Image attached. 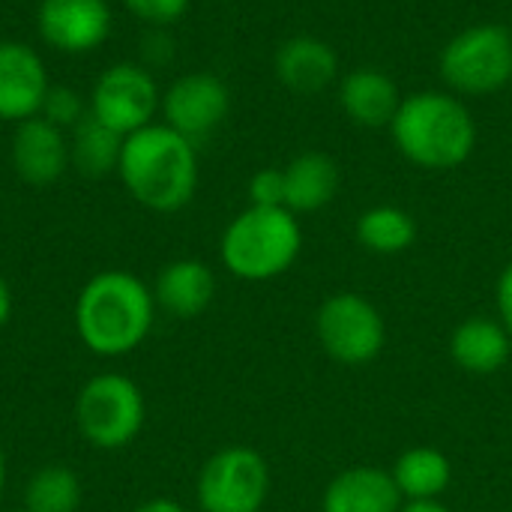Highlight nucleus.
<instances>
[{"instance_id":"nucleus-1","label":"nucleus","mask_w":512,"mask_h":512,"mask_svg":"<svg viewBox=\"0 0 512 512\" xmlns=\"http://www.w3.org/2000/svg\"><path fill=\"white\" fill-rule=\"evenodd\" d=\"M153 288L129 270H102L84 282L75 300V330L96 357H126L153 330Z\"/></svg>"},{"instance_id":"nucleus-2","label":"nucleus","mask_w":512,"mask_h":512,"mask_svg":"<svg viewBox=\"0 0 512 512\" xmlns=\"http://www.w3.org/2000/svg\"><path fill=\"white\" fill-rule=\"evenodd\" d=\"M117 174L144 210L177 213L198 189V144L165 123H150L123 138Z\"/></svg>"},{"instance_id":"nucleus-3","label":"nucleus","mask_w":512,"mask_h":512,"mask_svg":"<svg viewBox=\"0 0 512 512\" xmlns=\"http://www.w3.org/2000/svg\"><path fill=\"white\" fill-rule=\"evenodd\" d=\"M390 135L396 150L423 171H453L477 147V123L456 93L420 90L402 99Z\"/></svg>"},{"instance_id":"nucleus-4","label":"nucleus","mask_w":512,"mask_h":512,"mask_svg":"<svg viewBox=\"0 0 512 512\" xmlns=\"http://www.w3.org/2000/svg\"><path fill=\"white\" fill-rule=\"evenodd\" d=\"M303 249V228L285 207H246L219 240V258L234 279L270 282L288 273Z\"/></svg>"},{"instance_id":"nucleus-5","label":"nucleus","mask_w":512,"mask_h":512,"mask_svg":"<svg viewBox=\"0 0 512 512\" xmlns=\"http://www.w3.org/2000/svg\"><path fill=\"white\" fill-rule=\"evenodd\" d=\"M444 84L462 96H492L512 81V30L504 24H474L459 30L441 51Z\"/></svg>"},{"instance_id":"nucleus-6","label":"nucleus","mask_w":512,"mask_h":512,"mask_svg":"<svg viewBox=\"0 0 512 512\" xmlns=\"http://www.w3.org/2000/svg\"><path fill=\"white\" fill-rule=\"evenodd\" d=\"M147 420L141 387L117 372L93 375L75 399V423L81 438L96 450L129 447Z\"/></svg>"},{"instance_id":"nucleus-7","label":"nucleus","mask_w":512,"mask_h":512,"mask_svg":"<svg viewBox=\"0 0 512 512\" xmlns=\"http://www.w3.org/2000/svg\"><path fill=\"white\" fill-rule=\"evenodd\" d=\"M315 336L330 360L342 366H366L384 351L387 324L369 297L357 291H339L318 306Z\"/></svg>"},{"instance_id":"nucleus-8","label":"nucleus","mask_w":512,"mask_h":512,"mask_svg":"<svg viewBox=\"0 0 512 512\" xmlns=\"http://www.w3.org/2000/svg\"><path fill=\"white\" fill-rule=\"evenodd\" d=\"M273 474L252 447H225L213 453L195 486L201 512H261L270 498Z\"/></svg>"},{"instance_id":"nucleus-9","label":"nucleus","mask_w":512,"mask_h":512,"mask_svg":"<svg viewBox=\"0 0 512 512\" xmlns=\"http://www.w3.org/2000/svg\"><path fill=\"white\" fill-rule=\"evenodd\" d=\"M90 117L114 129L117 135H132L150 123L159 114L162 90L153 78V72L135 60H123L108 66L90 87Z\"/></svg>"},{"instance_id":"nucleus-10","label":"nucleus","mask_w":512,"mask_h":512,"mask_svg":"<svg viewBox=\"0 0 512 512\" xmlns=\"http://www.w3.org/2000/svg\"><path fill=\"white\" fill-rule=\"evenodd\" d=\"M231 111L228 84L213 72H189L168 84L162 93V123L189 138L192 144L210 138Z\"/></svg>"},{"instance_id":"nucleus-11","label":"nucleus","mask_w":512,"mask_h":512,"mask_svg":"<svg viewBox=\"0 0 512 512\" xmlns=\"http://www.w3.org/2000/svg\"><path fill=\"white\" fill-rule=\"evenodd\" d=\"M114 12L108 0H39L36 33L60 54H90L111 36Z\"/></svg>"},{"instance_id":"nucleus-12","label":"nucleus","mask_w":512,"mask_h":512,"mask_svg":"<svg viewBox=\"0 0 512 512\" xmlns=\"http://www.w3.org/2000/svg\"><path fill=\"white\" fill-rule=\"evenodd\" d=\"M51 90L42 54L33 45L3 39L0 42V120L24 123L39 117L45 93Z\"/></svg>"},{"instance_id":"nucleus-13","label":"nucleus","mask_w":512,"mask_h":512,"mask_svg":"<svg viewBox=\"0 0 512 512\" xmlns=\"http://www.w3.org/2000/svg\"><path fill=\"white\" fill-rule=\"evenodd\" d=\"M9 159H12L15 174L27 186H51L72 165L69 135L63 129L51 126L45 117H30L15 126L12 144H9Z\"/></svg>"},{"instance_id":"nucleus-14","label":"nucleus","mask_w":512,"mask_h":512,"mask_svg":"<svg viewBox=\"0 0 512 512\" xmlns=\"http://www.w3.org/2000/svg\"><path fill=\"white\" fill-rule=\"evenodd\" d=\"M273 72L285 90L297 96H318L339 81V57L327 39L300 33L276 48Z\"/></svg>"},{"instance_id":"nucleus-15","label":"nucleus","mask_w":512,"mask_h":512,"mask_svg":"<svg viewBox=\"0 0 512 512\" xmlns=\"http://www.w3.org/2000/svg\"><path fill=\"white\" fill-rule=\"evenodd\" d=\"M339 105L345 117L363 129H390L402 105V93L393 75H387L384 69L357 66L339 78Z\"/></svg>"},{"instance_id":"nucleus-16","label":"nucleus","mask_w":512,"mask_h":512,"mask_svg":"<svg viewBox=\"0 0 512 512\" xmlns=\"http://www.w3.org/2000/svg\"><path fill=\"white\" fill-rule=\"evenodd\" d=\"M402 504L390 471L375 465L339 471L321 495V512H399Z\"/></svg>"},{"instance_id":"nucleus-17","label":"nucleus","mask_w":512,"mask_h":512,"mask_svg":"<svg viewBox=\"0 0 512 512\" xmlns=\"http://www.w3.org/2000/svg\"><path fill=\"white\" fill-rule=\"evenodd\" d=\"M450 357L465 375H498L512 357L510 330L489 315L465 318L450 336Z\"/></svg>"},{"instance_id":"nucleus-18","label":"nucleus","mask_w":512,"mask_h":512,"mask_svg":"<svg viewBox=\"0 0 512 512\" xmlns=\"http://www.w3.org/2000/svg\"><path fill=\"white\" fill-rule=\"evenodd\" d=\"M216 297V276L198 258H177L156 273L153 300L174 318H198Z\"/></svg>"},{"instance_id":"nucleus-19","label":"nucleus","mask_w":512,"mask_h":512,"mask_svg":"<svg viewBox=\"0 0 512 512\" xmlns=\"http://www.w3.org/2000/svg\"><path fill=\"white\" fill-rule=\"evenodd\" d=\"M282 171H285V207L294 216L318 213L330 207L333 198L339 195V183H342L339 165L333 156L321 150H306L294 156Z\"/></svg>"},{"instance_id":"nucleus-20","label":"nucleus","mask_w":512,"mask_h":512,"mask_svg":"<svg viewBox=\"0 0 512 512\" xmlns=\"http://www.w3.org/2000/svg\"><path fill=\"white\" fill-rule=\"evenodd\" d=\"M402 501H441L453 483V462L438 447H408L390 468Z\"/></svg>"},{"instance_id":"nucleus-21","label":"nucleus","mask_w":512,"mask_h":512,"mask_svg":"<svg viewBox=\"0 0 512 512\" xmlns=\"http://www.w3.org/2000/svg\"><path fill=\"white\" fill-rule=\"evenodd\" d=\"M357 243L372 255H402L417 240V222L396 204H375L357 219Z\"/></svg>"},{"instance_id":"nucleus-22","label":"nucleus","mask_w":512,"mask_h":512,"mask_svg":"<svg viewBox=\"0 0 512 512\" xmlns=\"http://www.w3.org/2000/svg\"><path fill=\"white\" fill-rule=\"evenodd\" d=\"M120 150H123V135H117L96 117L81 120L69 132V159L72 168L84 177H108L111 171H117Z\"/></svg>"},{"instance_id":"nucleus-23","label":"nucleus","mask_w":512,"mask_h":512,"mask_svg":"<svg viewBox=\"0 0 512 512\" xmlns=\"http://www.w3.org/2000/svg\"><path fill=\"white\" fill-rule=\"evenodd\" d=\"M78 507H81V480L66 465H45L24 486L27 512H78Z\"/></svg>"},{"instance_id":"nucleus-24","label":"nucleus","mask_w":512,"mask_h":512,"mask_svg":"<svg viewBox=\"0 0 512 512\" xmlns=\"http://www.w3.org/2000/svg\"><path fill=\"white\" fill-rule=\"evenodd\" d=\"M39 117H45L51 126H57L63 132H72L81 120L90 117V102L75 87L51 84V90L45 93V102H42Z\"/></svg>"},{"instance_id":"nucleus-25","label":"nucleus","mask_w":512,"mask_h":512,"mask_svg":"<svg viewBox=\"0 0 512 512\" xmlns=\"http://www.w3.org/2000/svg\"><path fill=\"white\" fill-rule=\"evenodd\" d=\"M120 3L144 27H171L186 15L192 0H120Z\"/></svg>"},{"instance_id":"nucleus-26","label":"nucleus","mask_w":512,"mask_h":512,"mask_svg":"<svg viewBox=\"0 0 512 512\" xmlns=\"http://www.w3.org/2000/svg\"><path fill=\"white\" fill-rule=\"evenodd\" d=\"M249 207H285V171L282 168H261L252 174Z\"/></svg>"},{"instance_id":"nucleus-27","label":"nucleus","mask_w":512,"mask_h":512,"mask_svg":"<svg viewBox=\"0 0 512 512\" xmlns=\"http://www.w3.org/2000/svg\"><path fill=\"white\" fill-rule=\"evenodd\" d=\"M138 54H141V66H147L150 72L156 66H165L174 60V39L168 33V27H147L141 42H138Z\"/></svg>"},{"instance_id":"nucleus-28","label":"nucleus","mask_w":512,"mask_h":512,"mask_svg":"<svg viewBox=\"0 0 512 512\" xmlns=\"http://www.w3.org/2000/svg\"><path fill=\"white\" fill-rule=\"evenodd\" d=\"M495 303H498V321L510 330L512 336V261L501 270V276H498Z\"/></svg>"},{"instance_id":"nucleus-29","label":"nucleus","mask_w":512,"mask_h":512,"mask_svg":"<svg viewBox=\"0 0 512 512\" xmlns=\"http://www.w3.org/2000/svg\"><path fill=\"white\" fill-rule=\"evenodd\" d=\"M132 512H189L183 504L171 501V498H153V501H144L141 507H135Z\"/></svg>"},{"instance_id":"nucleus-30","label":"nucleus","mask_w":512,"mask_h":512,"mask_svg":"<svg viewBox=\"0 0 512 512\" xmlns=\"http://www.w3.org/2000/svg\"><path fill=\"white\" fill-rule=\"evenodd\" d=\"M9 318H12V288H9V282L0 276V330L9 324Z\"/></svg>"},{"instance_id":"nucleus-31","label":"nucleus","mask_w":512,"mask_h":512,"mask_svg":"<svg viewBox=\"0 0 512 512\" xmlns=\"http://www.w3.org/2000/svg\"><path fill=\"white\" fill-rule=\"evenodd\" d=\"M399 512H453L444 501H405Z\"/></svg>"},{"instance_id":"nucleus-32","label":"nucleus","mask_w":512,"mask_h":512,"mask_svg":"<svg viewBox=\"0 0 512 512\" xmlns=\"http://www.w3.org/2000/svg\"><path fill=\"white\" fill-rule=\"evenodd\" d=\"M3 489H6V456H3V447H0V501H3Z\"/></svg>"},{"instance_id":"nucleus-33","label":"nucleus","mask_w":512,"mask_h":512,"mask_svg":"<svg viewBox=\"0 0 512 512\" xmlns=\"http://www.w3.org/2000/svg\"><path fill=\"white\" fill-rule=\"evenodd\" d=\"M0 512H27V510H0Z\"/></svg>"},{"instance_id":"nucleus-34","label":"nucleus","mask_w":512,"mask_h":512,"mask_svg":"<svg viewBox=\"0 0 512 512\" xmlns=\"http://www.w3.org/2000/svg\"><path fill=\"white\" fill-rule=\"evenodd\" d=\"M222 3H228V0H222Z\"/></svg>"}]
</instances>
